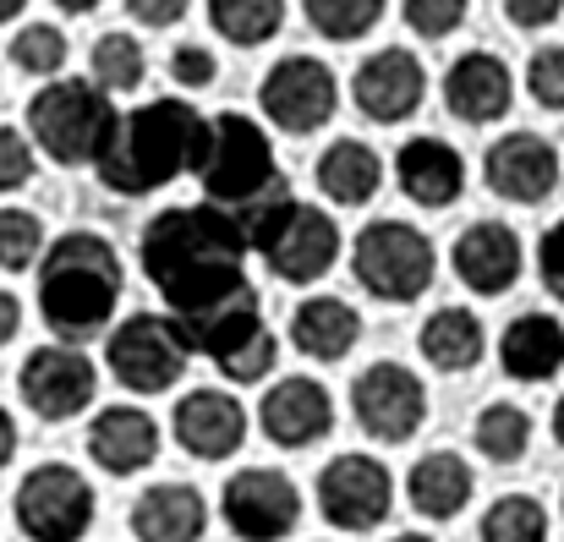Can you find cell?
Masks as SVG:
<instances>
[{
	"mask_svg": "<svg viewBox=\"0 0 564 542\" xmlns=\"http://www.w3.org/2000/svg\"><path fill=\"white\" fill-rule=\"evenodd\" d=\"M247 258H252L247 225L236 208L219 203L160 208L138 241V263L160 291L165 313L182 324V335H197L219 313L258 296V285L247 280Z\"/></svg>",
	"mask_w": 564,
	"mask_h": 542,
	"instance_id": "6da1fadb",
	"label": "cell"
},
{
	"mask_svg": "<svg viewBox=\"0 0 564 542\" xmlns=\"http://www.w3.org/2000/svg\"><path fill=\"white\" fill-rule=\"evenodd\" d=\"M203 132H208V116H197L176 94H160V99H143L132 110H116L110 138H105V149L94 160V176L116 197L165 192L171 181L197 171Z\"/></svg>",
	"mask_w": 564,
	"mask_h": 542,
	"instance_id": "7a4b0ae2",
	"label": "cell"
},
{
	"mask_svg": "<svg viewBox=\"0 0 564 542\" xmlns=\"http://www.w3.org/2000/svg\"><path fill=\"white\" fill-rule=\"evenodd\" d=\"M33 291H39L44 329H55V340H66V346H83L110 329L121 291H127V263L110 236L61 230L33 269Z\"/></svg>",
	"mask_w": 564,
	"mask_h": 542,
	"instance_id": "3957f363",
	"label": "cell"
},
{
	"mask_svg": "<svg viewBox=\"0 0 564 542\" xmlns=\"http://www.w3.org/2000/svg\"><path fill=\"white\" fill-rule=\"evenodd\" d=\"M236 214L247 225L252 252L285 285H313V280H324L340 263V225H335V214H324V203L291 197V186H280V192H269V197H258V203H247Z\"/></svg>",
	"mask_w": 564,
	"mask_h": 542,
	"instance_id": "277c9868",
	"label": "cell"
},
{
	"mask_svg": "<svg viewBox=\"0 0 564 542\" xmlns=\"http://www.w3.org/2000/svg\"><path fill=\"white\" fill-rule=\"evenodd\" d=\"M197 186L208 203L219 208H247L269 192H280V160H274V138L263 121L241 116V110H219L208 116V132H203V154H197Z\"/></svg>",
	"mask_w": 564,
	"mask_h": 542,
	"instance_id": "5b68a950",
	"label": "cell"
},
{
	"mask_svg": "<svg viewBox=\"0 0 564 542\" xmlns=\"http://www.w3.org/2000/svg\"><path fill=\"white\" fill-rule=\"evenodd\" d=\"M110 121H116V105L94 77H50L28 99V138L61 171L94 165L110 138Z\"/></svg>",
	"mask_w": 564,
	"mask_h": 542,
	"instance_id": "8992f818",
	"label": "cell"
},
{
	"mask_svg": "<svg viewBox=\"0 0 564 542\" xmlns=\"http://www.w3.org/2000/svg\"><path fill=\"white\" fill-rule=\"evenodd\" d=\"M351 274H357V285L373 302H383V307H411L433 285L438 252H433V241L411 219H373L351 241Z\"/></svg>",
	"mask_w": 564,
	"mask_h": 542,
	"instance_id": "52a82bcc",
	"label": "cell"
},
{
	"mask_svg": "<svg viewBox=\"0 0 564 542\" xmlns=\"http://www.w3.org/2000/svg\"><path fill=\"white\" fill-rule=\"evenodd\" d=\"M192 361V340L171 313H127L110 340H105V367L127 394H165L182 383Z\"/></svg>",
	"mask_w": 564,
	"mask_h": 542,
	"instance_id": "ba28073f",
	"label": "cell"
},
{
	"mask_svg": "<svg viewBox=\"0 0 564 542\" xmlns=\"http://www.w3.org/2000/svg\"><path fill=\"white\" fill-rule=\"evenodd\" d=\"M11 516H17V532L28 542H83L94 532L99 499H94V483L77 466L44 460V466L22 471Z\"/></svg>",
	"mask_w": 564,
	"mask_h": 542,
	"instance_id": "9c48e42d",
	"label": "cell"
},
{
	"mask_svg": "<svg viewBox=\"0 0 564 542\" xmlns=\"http://www.w3.org/2000/svg\"><path fill=\"white\" fill-rule=\"evenodd\" d=\"M258 110L274 132L285 138H313L335 121L340 110V77L318 61V55H280L263 83H258Z\"/></svg>",
	"mask_w": 564,
	"mask_h": 542,
	"instance_id": "30bf717a",
	"label": "cell"
},
{
	"mask_svg": "<svg viewBox=\"0 0 564 542\" xmlns=\"http://www.w3.org/2000/svg\"><path fill=\"white\" fill-rule=\"evenodd\" d=\"M351 416L378 444H405L427 422V383L405 361H368L351 378Z\"/></svg>",
	"mask_w": 564,
	"mask_h": 542,
	"instance_id": "8fae6325",
	"label": "cell"
},
{
	"mask_svg": "<svg viewBox=\"0 0 564 542\" xmlns=\"http://www.w3.org/2000/svg\"><path fill=\"white\" fill-rule=\"evenodd\" d=\"M17 389H22V405L44 422H72L94 405L99 394V367L83 346H66V340H50V346H33L22 372H17Z\"/></svg>",
	"mask_w": 564,
	"mask_h": 542,
	"instance_id": "7c38bea8",
	"label": "cell"
},
{
	"mask_svg": "<svg viewBox=\"0 0 564 542\" xmlns=\"http://www.w3.org/2000/svg\"><path fill=\"white\" fill-rule=\"evenodd\" d=\"M219 516L241 542H280L302 521V488L274 466H241L219 488Z\"/></svg>",
	"mask_w": 564,
	"mask_h": 542,
	"instance_id": "4fadbf2b",
	"label": "cell"
},
{
	"mask_svg": "<svg viewBox=\"0 0 564 542\" xmlns=\"http://www.w3.org/2000/svg\"><path fill=\"white\" fill-rule=\"evenodd\" d=\"M187 340L192 357H208L219 367V378H230V383H263L274 372V361H280V340L263 324V302L258 296H247L241 307L219 313L214 324H203Z\"/></svg>",
	"mask_w": 564,
	"mask_h": 542,
	"instance_id": "5bb4252c",
	"label": "cell"
},
{
	"mask_svg": "<svg viewBox=\"0 0 564 542\" xmlns=\"http://www.w3.org/2000/svg\"><path fill=\"white\" fill-rule=\"evenodd\" d=\"M318 510L340 532H378L394 510V477L373 455H335L318 471Z\"/></svg>",
	"mask_w": 564,
	"mask_h": 542,
	"instance_id": "9a60e30c",
	"label": "cell"
},
{
	"mask_svg": "<svg viewBox=\"0 0 564 542\" xmlns=\"http://www.w3.org/2000/svg\"><path fill=\"white\" fill-rule=\"evenodd\" d=\"M351 99H357V110H362L368 121L400 127V121H411V116L422 110V99H427V66H422L411 50L383 44V50H373V55L351 72Z\"/></svg>",
	"mask_w": 564,
	"mask_h": 542,
	"instance_id": "2e32d148",
	"label": "cell"
},
{
	"mask_svg": "<svg viewBox=\"0 0 564 542\" xmlns=\"http://www.w3.org/2000/svg\"><path fill=\"white\" fill-rule=\"evenodd\" d=\"M258 427H263V438L280 444V449H313L318 438L335 433V394H329L318 378L291 372V378H280V383L263 389V400H258Z\"/></svg>",
	"mask_w": 564,
	"mask_h": 542,
	"instance_id": "e0dca14e",
	"label": "cell"
},
{
	"mask_svg": "<svg viewBox=\"0 0 564 542\" xmlns=\"http://www.w3.org/2000/svg\"><path fill=\"white\" fill-rule=\"evenodd\" d=\"M482 181H488V192L494 197H505V203H543V197H554V186H560V154H554V143L549 138H538V132H505L499 143H488V154H482Z\"/></svg>",
	"mask_w": 564,
	"mask_h": 542,
	"instance_id": "ac0fdd59",
	"label": "cell"
},
{
	"mask_svg": "<svg viewBox=\"0 0 564 542\" xmlns=\"http://www.w3.org/2000/svg\"><path fill=\"white\" fill-rule=\"evenodd\" d=\"M171 438L192 460H230L247 444V411L230 389H192L171 411Z\"/></svg>",
	"mask_w": 564,
	"mask_h": 542,
	"instance_id": "d6986e66",
	"label": "cell"
},
{
	"mask_svg": "<svg viewBox=\"0 0 564 542\" xmlns=\"http://www.w3.org/2000/svg\"><path fill=\"white\" fill-rule=\"evenodd\" d=\"M527 269V252H521V236L505 225V219H471L460 236H455V274L471 296H505L516 291Z\"/></svg>",
	"mask_w": 564,
	"mask_h": 542,
	"instance_id": "ffe728a7",
	"label": "cell"
},
{
	"mask_svg": "<svg viewBox=\"0 0 564 542\" xmlns=\"http://www.w3.org/2000/svg\"><path fill=\"white\" fill-rule=\"evenodd\" d=\"M516 105V72L505 66V55L494 50H466L455 55V66L444 72V110L460 116L466 127H488L499 116H510Z\"/></svg>",
	"mask_w": 564,
	"mask_h": 542,
	"instance_id": "44dd1931",
	"label": "cell"
},
{
	"mask_svg": "<svg viewBox=\"0 0 564 542\" xmlns=\"http://www.w3.org/2000/svg\"><path fill=\"white\" fill-rule=\"evenodd\" d=\"M83 444L105 477H138L160 460V422L143 405H105L94 411Z\"/></svg>",
	"mask_w": 564,
	"mask_h": 542,
	"instance_id": "7402d4cb",
	"label": "cell"
},
{
	"mask_svg": "<svg viewBox=\"0 0 564 542\" xmlns=\"http://www.w3.org/2000/svg\"><path fill=\"white\" fill-rule=\"evenodd\" d=\"M394 186L416 203V208H449L466 192V160L455 143L422 132L411 143L394 149Z\"/></svg>",
	"mask_w": 564,
	"mask_h": 542,
	"instance_id": "603a6c76",
	"label": "cell"
},
{
	"mask_svg": "<svg viewBox=\"0 0 564 542\" xmlns=\"http://www.w3.org/2000/svg\"><path fill=\"white\" fill-rule=\"evenodd\" d=\"M362 340V313L335 296V291H318L307 302H296L291 313V346L307 361H346Z\"/></svg>",
	"mask_w": 564,
	"mask_h": 542,
	"instance_id": "cb8c5ba5",
	"label": "cell"
},
{
	"mask_svg": "<svg viewBox=\"0 0 564 542\" xmlns=\"http://www.w3.org/2000/svg\"><path fill=\"white\" fill-rule=\"evenodd\" d=\"M138 542H203L208 532V505L192 483H154L149 494L132 499L127 516Z\"/></svg>",
	"mask_w": 564,
	"mask_h": 542,
	"instance_id": "d4e9b609",
	"label": "cell"
},
{
	"mask_svg": "<svg viewBox=\"0 0 564 542\" xmlns=\"http://www.w3.org/2000/svg\"><path fill=\"white\" fill-rule=\"evenodd\" d=\"M499 367L516 383H549L564 367V324L554 313H521L499 335Z\"/></svg>",
	"mask_w": 564,
	"mask_h": 542,
	"instance_id": "484cf974",
	"label": "cell"
},
{
	"mask_svg": "<svg viewBox=\"0 0 564 542\" xmlns=\"http://www.w3.org/2000/svg\"><path fill=\"white\" fill-rule=\"evenodd\" d=\"M471 494H477V471H471V460H460L455 449L422 455V460L411 466V477H405V499H411V510L427 516V521H455V516L471 505Z\"/></svg>",
	"mask_w": 564,
	"mask_h": 542,
	"instance_id": "4316f807",
	"label": "cell"
},
{
	"mask_svg": "<svg viewBox=\"0 0 564 542\" xmlns=\"http://www.w3.org/2000/svg\"><path fill=\"white\" fill-rule=\"evenodd\" d=\"M416 351L427 367H438V372H471L477 361L488 357V329H482V318L471 313V307H433L427 318H422V329H416Z\"/></svg>",
	"mask_w": 564,
	"mask_h": 542,
	"instance_id": "83f0119b",
	"label": "cell"
},
{
	"mask_svg": "<svg viewBox=\"0 0 564 542\" xmlns=\"http://www.w3.org/2000/svg\"><path fill=\"white\" fill-rule=\"evenodd\" d=\"M313 181H318V192H324L329 203H340V208H368L378 197V186H383V160H378V149H368L362 138H335V143L318 154Z\"/></svg>",
	"mask_w": 564,
	"mask_h": 542,
	"instance_id": "f1b7e54d",
	"label": "cell"
},
{
	"mask_svg": "<svg viewBox=\"0 0 564 542\" xmlns=\"http://www.w3.org/2000/svg\"><path fill=\"white\" fill-rule=\"evenodd\" d=\"M214 33L236 50H258L285 28V0H203Z\"/></svg>",
	"mask_w": 564,
	"mask_h": 542,
	"instance_id": "f546056e",
	"label": "cell"
},
{
	"mask_svg": "<svg viewBox=\"0 0 564 542\" xmlns=\"http://www.w3.org/2000/svg\"><path fill=\"white\" fill-rule=\"evenodd\" d=\"M88 77L105 88V94H138L143 77H149V55L138 44V33H99L94 50H88Z\"/></svg>",
	"mask_w": 564,
	"mask_h": 542,
	"instance_id": "4dcf8cb0",
	"label": "cell"
},
{
	"mask_svg": "<svg viewBox=\"0 0 564 542\" xmlns=\"http://www.w3.org/2000/svg\"><path fill=\"white\" fill-rule=\"evenodd\" d=\"M471 444H477L494 466H516V460L532 449V416H527L516 400H494V405L477 411Z\"/></svg>",
	"mask_w": 564,
	"mask_h": 542,
	"instance_id": "1f68e13d",
	"label": "cell"
},
{
	"mask_svg": "<svg viewBox=\"0 0 564 542\" xmlns=\"http://www.w3.org/2000/svg\"><path fill=\"white\" fill-rule=\"evenodd\" d=\"M302 11H307L313 33H324L329 44H357L383 22L389 0H302Z\"/></svg>",
	"mask_w": 564,
	"mask_h": 542,
	"instance_id": "d6a6232c",
	"label": "cell"
},
{
	"mask_svg": "<svg viewBox=\"0 0 564 542\" xmlns=\"http://www.w3.org/2000/svg\"><path fill=\"white\" fill-rule=\"evenodd\" d=\"M477 538L482 542H549V510L532 494H505V499L488 505Z\"/></svg>",
	"mask_w": 564,
	"mask_h": 542,
	"instance_id": "836d02e7",
	"label": "cell"
},
{
	"mask_svg": "<svg viewBox=\"0 0 564 542\" xmlns=\"http://www.w3.org/2000/svg\"><path fill=\"white\" fill-rule=\"evenodd\" d=\"M50 230H44V219L33 214V208H17V203H6L0 208V269L6 274H22V269H39V258L50 252Z\"/></svg>",
	"mask_w": 564,
	"mask_h": 542,
	"instance_id": "e575fe53",
	"label": "cell"
},
{
	"mask_svg": "<svg viewBox=\"0 0 564 542\" xmlns=\"http://www.w3.org/2000/svg\"><path fill=\"white\" fill-rule=\"evenodd\" d=\"M11 66L17 72H28V77H66L61 66H66V55H72V44H66V33L55 28V22H28V28H17L11 33Z\"/></svg>",
	"mask_w": 564,
	"mask_h": 542,
	"instance_id": "d590c367",
	"label": "cell"
},
{
	"mask_svg": "<svg viewBox=\"0 0 564 542\" xmlns=\"http://www.w3.org/2000/svg\"><path fill=\"white\" fill-rule=\"evenodd\" d=\"M471 0H400V17L416 39H449L466 22Z\"/></svg>",
	"mask_w": 564,
	"mask_h": 542,
	"instance_id": "8d00e7d4",
	"label": "cell"
},
{
	"mask_svg": "<svg viewBox=\"0 0 564 542\" xmlns=\"http://www.w3.org/2000/svg\"><path fill=\"white\" fill-rule=\"evenodd\" d=\"M527 94L543 110H564V44H543L527 61Z\"/></svg>",
	"mask_w": 564,
	"mask_h": 542,
	"instance_id": "74e56055",
	"label": "cell"
},
{
	"mask_svg": "<svg viewBox=\"0 0 564 542\" xmlns=\"http://www.w3.org/2000/svg\"><path fill=\"white\" fill-rule=\"evenodd\" d=\"M39 176V149L28 132L0 127V192H22L28 181Z\"/></svg>",
	"mask_w": 564,
	"mask_h": 542,
	"instance_id": "f35d334b",
	"label": "cell"
},
{
	"mask_svg": "<svg viewBox=\"0 0 564 542\" xmlns=\"http://www.w3.org/2000/svg\"><path fill=\"white\" fill-rule=\"evenodd\" d=\"M171 77H176V88L203 94V88L219 83V61H214L208 44H176V50H171Z\"/></svg>",
	"mask_w": 564,
	"mask_h": 542,
	"instance_id": "ab89813d",
	"label": "cell"
},
{
	"mask_svg": "<svg viewBox=\"0 0 564 542\" xmlns=\"http://www.w3.org/2000/svg\"><path fill=\"white\" fill-rule=\"evenodd\" d=\"M538 274H543L549 296L564 302V219H554V225L543 230V241H538Z\"/></svg>",
	"mask_w": 564,
	"mask_h": 542,
	"instance_id": "60d3db41",
	"label": "cell"
},
{
	"mask_svg": "<svg viewBox=\"0 0 564 542\" xmlns=\"http://www.w3.org/2000/svg\"><path fill=\"white\" fill-rule=\"evenodd\" d=\"M560 17H564V0H505V22L521 28V33L554 28Z\"/></svg>",
	"mask_w": 564,
	"mask_h": 542,
	"instance_id": "b9f144b4",
	"label": "cell"
},
{
	"mask_svg": "<svg viewBox=\"0 0 564 542\" xmlns=\"http://www.w3.org/2000/svg\"><path fill=\"white\" fill-rule=\"evenodd\" d=\"M121 6H127V17L143 22V28H176V22L187 17L192 0H121Z\"/></svg>",
	"mask_w": 564,
	"mask_h": 542,
	"instance_id": "7bdbcfd3",
	"label": "cell"
},
{
	"mask_svg": "<svg viewBox=\"0 0 564 542\" xmlns=\"http://www.w3.org/2000/svg\"><path fill=\"white\" fill-rule=\"evenodd\" d=\"M17 329H22V302L0 285V346H11V340H17Z\"/></svg>",
	"mask_w": 564,
	"mask_h": 542,
	"instance_id": "ee69618b",
	"label": "cell"
},
{
	"mask_svg": "<svg viewBox=\"0 0 564 542\" xmlns=\"http://www.w3.org/2000/svg\"><path fill=\"white\" fill-rule=\"evenodd\" d=\"M11 455H17V416L0 405V471L11 466Z\"/></svg>",
	"mask_w": 564,
	"mask_h": 542,
	"instance_id": "f6af8a7d",
	"label": "cell"
},
{
	"mask_svg": "<svg viewBox=\"0 0 564 542\" xmlns=\"http://www.w3.org/2000/svg\"><path fill=\"white\" fill-rule=\"evenodd\" d=\"M55 6H61L66 17H88V11H99L105 0H55Z\"/></svg>",
	"mask_w": 564,
	"mask_h": 542,
	"instance_id": "bcb514c9",
	"label": "cell"
},
{
	"mask_svg": "<svg viewBox=\"0 0 564 542\" xmlns=\"http://www.w3.org/2000/svg\"><path fill=\"white\" fill-rule=\"evenodd\" d=\"M549 427H554V444L564 449V394L554 400V416H549Z\"/></svg>",
	"mask_w": 564,
	"mask_h": 542,
	"instance_id": "7dc6e473",
	"label": "cell"
},
{
	"mask_svg": "<svg viewBox=\"0 0 564 542\" xmlns=\"http://www.w3.org/2000/svg\"><path fill=\"white\" fill-rule=\"evenodd\" d=\"M22 11H28V0H0V28H6V22H17Z\"/></svg>",
	"mask_w": 564,
	"mask_h": 542,
	"instance_id": "c3c4849f",
	"label": "cell"
},
{
	"mask_svg": "<svg viewBox=\"0 0 564 542\" xmlns=\"http://www.w3.org/2000/svg\"><path fill=\"white\" fill-rule=\"evenodd\" d=\"M389 542H433L427 532H400V538H389Z\"/></svg>",
	"mask_w": 564,
	"mask_h": 542,
	"instance_id": "681fc988",
	"label": "cell"
},
{
	"mask_svg": "<svg viewBox=\"0 0 564 542\" xmlns=\"http://www.w3.org/2000/svg\"><path fill=\"white\" fill-rule=\"evenodd\" d=\"M560 505H564V494H560Z\"/></svg>",
	"mask_w": 564,
	"mask_h": 542,
	"instance_id": "f907efd6",
	"label": "cell"
}]
</instances>
